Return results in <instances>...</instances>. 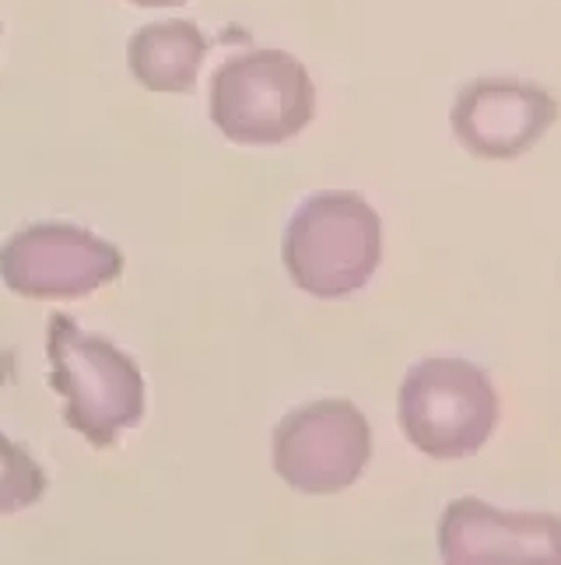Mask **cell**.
<instances>
[{
  "instance_id": "1",
  "label": "cell",
  "mask_w": 561,
  "mask_h": 565,
  "mask_svg": "<svg viewBox=\"0 0 561 565\" xmlns=\"http://www.w3.org/2000/svg\"><path fill=\"white\" fill-rule=\"evenodd\" d=\"M281 257L309 296L347 299L373 281L382 260V222L352 190L313 193L288 218Z\"/></svg>"
},
{
  "instance_id": "2",
  "label": "cell",
  "mask_w": 561,
  "mask_h": 565,
  "mask_svg": "<svg viewBox=\"0 0 561 565\" xmlns=\"http://www.w3.org/2000/svg\"><path fill=\"white\" fill-rule=\"evenodd\" d=\"M50 386L64 397V418L95 450L116 446L144 418V376L112 341L56 313L46 334Z\"/></svg>"
},
{
  "instance_id": "3",
  "label": "cell",
  "mask_w": 561,
  "mask_h": 565,
  "mask_svg": "<svg viewBox=\"0 0 561 565\" xmlns=\"http://www.w3.org/2000/svg\"><path fill=\"white\" fill-rule=\"evenodd\" d=\"M313 116V77L284 50L236 53L211 77V120L236 145H284Z\"/></svg>"
},
{
  "instance_id": "4",
  "label": "cell",
  "mask_w": 561,
  "mask_h": 565,
  "mask_svg": "<svg viewBox=\"0 0 561 565\" xmlns=\"http://www.w3.org/2000/svg\"><path fill=\"white\" fill-rule=\"evenodd\" d=\"M397 412L414 450L435 460H460L485 450L501 404L481 365L467 359H424L403 376Z\"/></svg>"
},
{
  "instance_id": "5",
  "label": "cell",
  "mask_w": 561,
  "mask_h": 565,
  "mask_svg": "<svg viewBox=\"0 0 561 565\" xmlns=\"http://www.w3.org/2000/svg\"><path fill=\"white\" fill-rule=\"evenodd\" d=\"M373 460V428L352 401H313L274 428V471L302 495L352 489Z\"/></svg>"
},
{
  "instance_id": "6",
  "label": "cell",
  "mask_w": 561,
  "mask_h": 565,
  "mask_svg": "<svg viewBox=\"0 0 561 565\" xmlns=\"http://www.w3.org/2000/svg\"><path fill=\"white\" fill-rule=\"evenodd\" d=\"M123 275V253L67 222H35L0 246V278L22 299H85Z\"/></svg>"
},
{
  "instance_id": "7",
  "label": "cell",
  "mask_w": 561,
  "mask_h": 565,
  "mask_svg": "<svg viewBox=\"0 0 561 565\" xmlns=\"http://www.w3.org/2000/svg\"><path fill=\"white\" fill-rule=\"evenodd\" d=\"M558 99L519 77H477L453 103L456 141L477 159L506 162L527 154L558 120Z\"/></svg>"
},
{
  "instance_id": "8",
  "label": "cell",
  "mask_w": 561,
  "mask_h": 565,
  "mask_svg": "<svg viewBox=\"0 0 561 565\" xmlns=\"http://www.w3.org/2000/svg\"><path fill=\"white\" fill-rule=\"evenodd\" d=\"M439 555L474 562H561V516L506 513L485 499H453L439 520Z\"/></svg>"
},
{
  "instance_id": "9",
  "label": "cell",
  "mask_w": 561,
  "mask_h": 565,
  "mask_svg": "<svg viewBox=\"0 0 561 565\" xmlns=\"http://www.w3.org/2000/svg\"><path fill=\"white\" fill-rule=\"evenodd\" d=\"M204 56H207L204 32L193 22H183V18L151 22L133 32L127 43L130 74L148 92H169V95L193 92Z\"/></svg>"
},
{
  "instance_id": "10",
  "label": "cell",
  "mask_w": 561,
  "mask_h": 565,
  "mask_svg": "<svg viewBox=\"0 0 561 565\" xmlns=\"http://www.w3.org/2000/svg\"><path fill=\"white\" fill-rule=\"evenodd\" d=\"M46 495V471L39 460L0 433V516L22 513Z\"/></svg>"
},
{
  "instance_id": "11",
  "label": "cell",
  "mask_w": 561,
  "mask_h": 565,
  "mask_svg": "<svg viewBox=\"0 0 561 565\" xmlns=\"http://www.w3.org/2000/svg\"><path fill=\"white\" fill-rule=\"evenodd\" d=\"M130 4H138V8H176V4H186V0H130Z\"/></svg>"
}]
</instances>
